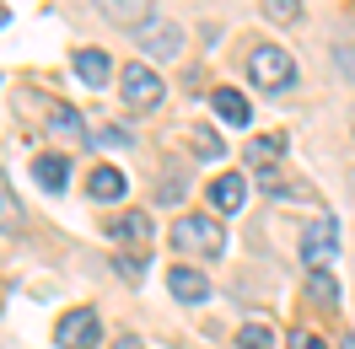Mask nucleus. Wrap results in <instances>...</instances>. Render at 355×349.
<instances>
[{
	"label": "nucleus",
	"mask_w": 355,
	"mask_h": 349,
	"mask_svg": "<svg viewBox=\"0 0 355 349\" xmlns=\"http://www.w3.org/2000/svg\"><path fill=\"white\" fill-rule=\"evenodd\" d=\"M243 199H248V183L237 172H221L216 183H210V204L221 210V215H232V210H243Z\"/></svg>",
	"instance_id": "12"
},
{
	"label": "nucleus",
	"mask_w": 355,
	"mask_h": 349,
	"mask_svg": "<svg viewBox=\"0 0 355 349\" xmlns=\"http://www.w3.org/2000/svg\"><path fill=\"white\" fill-rule=\"evenodd\" d=\"M307 301L323 306V312H334V306H339V285H334L329 269H312V274H307Z\"/></svg>",
	"instance_id": "17"
},
{
	"label": "nucleus",
	"mask_w": 355,
	"mask_h": 349,
	"mask_svg": "<svg viewBox=\"0 0 355 349\" xmlns=\"http://www.w3.org/2000/svg\"><path fill=\"white\" fill-rule=\"evenodd\" d=\"M97 339H103V317L92 306H70L54 323V344L60 349H97Z\"/></svg>",
	"instance_id": "6"
},
{
	"label": "nucleus",
	"mask_w": 355,
	"mask_h": 349,
	"mask_svg": "<svg viewBox=\"0 0 355 349\" xmlns=\"http://www.w3.org/2000/svg\"><path fill=\"white\" fill-rule=\"evenodd\" d=\"M92 6H97V17H103V22L140 33V27L151 22V6H156V0H92Z\"/></svg>",
	"instance_id": "7"
},
{
	"label": "nucleus",
	"mask_w": 355,
	"mask_h": 349,
	"mask_svg": "<svg viewBox=\"0 0 355 349\" xmlns=\"http://www.w3.org/2000/svg\"><path fill=\"white\" fill-rule=\"evenodd\" d=\"M350 194H355V172H350Z\"/></svg>",
	"instance_id": "28"
},
{
	"label": "nucleus",
	"mask_w": 355,
	"mask_h": 349,
	"mask_svg": "<svg viewBox=\"0 0 355 349\" xmlns=\"http://www.w3.org/2000/svg\"><path fill=\"white\" fill-rule=\"evenodd\" d=\"M22 220H27L22 199H17V188H11L6 172H0V231H6V237H17V231H22Z\"/></svg>",
	"instance_id": "13"
},
{
	"label": "nucleus",
	"mask_w": 355,
	"mask_h": 349,
	"mask_svg": "<svg viewBox=\"0 0 355 349\" xmlns=\"http://www.w3.org/2000/svg\"><path fill=\"white\" fill-rule=\"evenodd\" d=\"M113 269H119V280H146V258H130V253H119V258H113Z\"/></svg>",
	"instance_id": "21"
},
{
	"label": "nucleus",
	"mask_w": 355,
	"mask_h": 349,
	"mask_svg": "<svg viewBox=\"0 0 355 349\" xmlns=\"http://www.w3.org/2000/svg\"><path fill=\"white\" fill-rule=\"evenodd\" d=\"M119 97H124V108H135V113H156L162 97H167V87H162V75H156L146 60H130V65L119 70Z\"/></svg>",
	"instance_id": "3"
},
{
	"label": "nucleus",
	"mask_w": 355,
	"mask_h": 349,
	"mask_svg": "<svg viewBox=\"0 0 355 349\" xmlns=\"http://www.w3.org/2000/svg\"><path fill=\"white\" fill-rule=\"evenodd\" d=\"M167 290H173L178 301H189V306H200L205 296H210V280H205L200 269H173L167 274Z\"/></svg>",
	"instance_id": "11"
},
{
	"label": "nucleus",
	"mask_w": 355,
	"mask_h": 349,
	"mask_svg": "<svg viewBox=\"0 0 355 349\" xmlns=\"http://www.w3.org/2000/svg\"><path fill=\"white\" fill-rule=\"evenodd\" d=\"M291 349H329V344H323L318 333H307V328H302V333H291Z\"/></svg>",
	"instance_id": "24"
},
{
	"label": "nucleus",
	"mask_w": 355,
	"mask_h": 349,
	"mask_svg": "<svg viewBox=\"0 0 355 349\" xmlns=\"http://www.w3.org/2000/svg\"><path fill=\"white\" fill-rule=\"evenodd\" d=\"M70 70H76V75H81V81H87L92 91H97V87H103V81L113 75V65H108V54H103V48H76Z\"/></svg>",
	"instance_id": "10"
},
{
	"label": "nucleus",
	"mask_w": 355,
	"mask_h": 349,
	"mask_svg": "<svg viewBox=\"0 0 355 349\" xmlns=\"http://www.w3.org/2000/svg\"><path fill=\"white\" fill-rule=\"evenodd\" d=\"M280 151H286V140L269 134V140H253V145H248V161H269V156H280Z\"/></svg>",
	"instance_id": "20"
},
{
	"label": "nucleus",
	"mask_w": 355,
	"mask_h": 349,
	"mask_svg": "<svg viewBox=\"0 0 355 349\" xmlns=\"http://www.w3.org/2000/svg\"><path fill=\"white\" fill-rule=\"evenodd\" d=\"M194 134V151L200 156H221V134H210V129H189Z\"/></svg>",
	"instance_id": "22"
},
{
	"label": "nucleus",
	"mask_w": 355,
	"mask_h": 349,
	"mask_svg": "<svg viewBox=\"0 0 355 349\" xmlns=\"http://www.w3.org/2000/svg\"><path fill=\"white\" fill-rule=\"evenodd\" d=\"M92 140H97V145H130V134L119 129V124H108V129H97Z\"/></svg>",
	"instance_id": "23"
},
{
	"label": "nucleus",
	"mask_w": 355,
	"mask_h": 349,
	"mask_svg": "<svg viewBox=\"0 0 355 349\" xmlns=\"http://www.w3.org/2000/svg\"><path fill=\"white\" fill-rule=\"evenodd\" d=\"M65 172H70L65 156H38V161H33V177H38L44 194H60V188H65Z\"/></svg>",
	"instance_id": "16"
},
{
	"label": "nucleus",
	"mask_w": 355,
	"mask_h": 349,
	"mask_svg": "<svg viewBox=\"0 0 355 349\" xmlns=\"http://www.w3.org/2000/svg\"><path fill=\"white\" fill-rule=\"evenodd\" d=\"M44 124H49L54 134H70V140H81V134H87L81 113H76V108H65V102H49V108H44ZM87 140H92V134H87Z\"/></svg>",
	"instance_id": "14"
},
{
	"label": "nucleus",
	"mask_w": 355,
	"mask_h": 349,
	"mask_svg": "<svg viewBox=\"0 0 355 349\" xmlns=\"http://www.w3.org/2000/svg\"><path fill=\"white\" fill-rule=\"evenodd\" d=\"M264 17L280 22V27H291L296 17H302V0H264Z\"/></svg>",
	"instance_id": "19"
},
{
	"label": "nucleus",
	"mask_w": 355,
	"mask_h": 349,
	"mask_svg": "<svg viewBox=\"0 0 355 349\" xmlns=\"http://www.w3.org/2000/svg\"><path fill=\"white\" fill-rule=\"evenodd\" d=\"M183 44H189V33H183L178 22H167V17H151V22L135 33V48L146 54V65H167V60H178Z\"/></svg>",
	"instance_id": "4"
},
{
	"label": "nucleus",
	"mask_w": 355,
	"mask_h": 349,
	"mask_svg": "<svg viewBox=\"0 0 355 349\" xmlns=\"http://www.w3.org/2000/svg\"><path fill=\"white\" fill-rule=\"evenodd\" d=\"M334 258H339V220L334 215L307 220V231H302V263H307V274L312 269H329Z\"/></svg>",
	"instance_id": "5"
},
{
	"label": "nucleus",
	"mask_w": 355,
	"mask_h": 349,
	"mask_svg": "<svg viewBox=\"0 0 355 349\" xmlns=\"http://www.w3.org/2000/svg\"><path fill=\"white\" fill-rule=\"evenodd\" d=\"M124 188H130V183H124V172H119V167H108V161H103V167H92V177H87V194L97 199V204H119V199H124Z\"/></svg>",
	"instance_id": "8"
},
{
	"label": "nucleus",
	"mask_w": 355,
	"mask_h": 349,
	"mask_svg": "<svg viewBox=\"0 0 355 349\" xmlns=\"http://www.w3.org/2000/svg\"><path fill=\"white\" fill-rule=\"evenodd\" d=\"M248 81L264 87V91H291L296 87V60L280 44H259L248 54Z\"/></svg>",
	"instance_id": "2"
},
{
	"label": "nucleus",
	"mask_w": 355,
	"mask_h": 349,
	"mask_svg": "<svg viewBox=\"0 0 355 349\" xmlns=\"http://www.w3.org/2000/svg\"><path fill=\"white\" fill-rule=\"evenodd\" d=\"M237 349H275V328L269 323H243L237 328Z\"/></svg>",
	"instance_id": "18"
},
{
	"label": "nucleus",
	"mask_w": 355,
	"mask_h": 349,
	"mask_svg": "<svg viewBox=\"0 0 355 349\" xmlns=\"http://www.w3.org/2000/svg\"><path fill=\"white\" fill-rule=\"evenodd\" d=\"M339 349H355V339H345V344H339Z\"/></svg>",
	"instance_id": "27"
},
{
	"label": "nucleus",
	"mask_w": 355,
	"mask_h": 349,
	"mask_svg": "<svg viewBox=\"0 0 355 349\" xmlns=\"http://www.w3.org/2000/svg\"><path fill=\"white\" fill-rule=\"evenodd\" d=\"M210 102H216V118H221V124H232V129H248L253 108H248V97H243V91L216 87V91H210Z\"/></svg>",
	"instance_id": "9"
},
{
	"label": "nucleus",
	"mask_w": 355,
	"mask_h": 349,
	"mask_svg": "<svg viewBox=\"0 0 355 349\" xmlns=\"http://www.w3.org/2000/svg\"><path fill=\"white\" fill-rule=\"evenodd\" d=\"M108 237L146 247V242H151V220H146V215H113V220H108Z\"/></svg>",
	"instance_id": "15"
},
{
	"label": "nucleus",
	"mask_w": 355,
	"mask_h": 349,
	"mask_svg": "<svg viewBox=\"0 0 355 349\" xmlns=\"http://www.w3.org/2000/svg\"><path fill=\"white\" fill-rule=\"evenodd\" d=\"M173 247L189 253V258H221L226 231H221V220H210V215H178L173 220Z\"/></svg>",
	"instance_id": "1"
},
{
	"label": "nucleus",
	"mask_w": 355,
	"mask_h": 349,
	"mask_svg": "<svg viewBox=\"0 0 355 349\" xmlns=\"http://www.w3.org/2000/svg\"><path fill=\"white\" fill-rule=\"evenodd\" d=\"M334 60H339V70H355V44H339V54H334Z\"/></svg>",
	"instance_id": "25"
},
{
	"label": "nucleus",
	"mask_w": 355,
	"mask_h": 349,
	"mask_svg": "<svg viewBox=\"0 0 355 349\" xmlns=\"http://www.w3.org/2000/svg\"><path fill=\"white\" fill-rule=\"evenodd\" d=\"M113 349H146V344H140V339H135V333H130V339H119V344H113Z\"/></svg>",
	"instance_id": "26"
}]
</instances>
